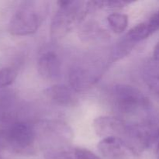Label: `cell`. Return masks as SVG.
Here are the masks:
<instances>
[{"instance_id":"obj_1","label":"cell","mask_w":159,"mask_h":159,"mask_svg":"<svg viewBox=\"0 0 159 159\" xmlns=\"http://www.w3.org/2000/svg\"><path fill=\"white\" fill-rule=\"evenodd\" d=\"M48 9L49 6L47 2H23L9 21V33L13 36H26L34 34L44 20Z\"/></svg>"},{"instance_id":"obj_2","label":"cell","mask_w":159,"mask_h":159,"mask_svg":"<svg viewBox=\"0 0 159 159\" xmlns=\"http://www.w3.org/2000/svg\"><path fill=\"white\" fill-rule=\"evenodd\" d=\"M58 4L59 9L54 15L51 26V34L54 38H61L66 35L91 7L89 2L60 1Z\"/></svg>"},{"instance_id":"obj_3","label":"cell","mask_w":159,"mask_h":159,"mask_svg":"<svg viewBox=\"0 0 159 159\" xmlns=\"http://www.w3.org/2000/svg\"><path fill=\"white\" fill-rule=\"evenodd\" d=\"M159 137V127L152 122L145 124H129L122 140L130 153L140 155L152 144Z\"/></svg>"},{"instance_id":"obj_4","label":"cell","mask_w":159,"mask_h":159,"mask_svg":"<svg viewBox=\"0 0 159 159\" xmlns=\"http://www.w3.org/2000/svg\"><path fill=\"white\" fill-rule=\"evenodd\" d=\"M36 139L35 129L24 122L14 123L3 134L4 144L12 152L20 155H32L35 153Z\"/></svg>"},{"instance_id":"obj_5","label":"cell","mask_w":159,"mask_h":159,"mask_svg":"<svg viewBox=\"0 0 159 159\" xmlns=\"http://www.w3.org/2000/svg\"><path fill=\"white\" fill-rule=\"evenodd\" d=\"M114 107L123 115H131L140 110L148 109L150 102L146 96L135 87L117 85L113 89Z\"/></svg>"},{"instance_id":"obj_6","label":"cell","mask_w":159,"mask_h":159,"mask_svg":"<svg viewBox=\"0 0 159 159\" xmlns=\"http://www.w3.org/2000/svg\"><path fill=\"white\" fill-rule=\"evenodd\" d=\"M93 126L97 136L100 138L115 137L122 139L127 124L116 117L99 116L94 120Z\"/></svg>"},{"instance_id":"obj_7","label":"cell","mask_w":159,"mask_h":159,"mask_svg":"<svg viewBox=\"0 0 159 159\" xmlns=\"http://www.w3.org/2000/svg\"><path fill=\"white\" fill-rule=\"evenodd\" d=\"M97 148L107 159H126L130 153L123 140L115 137L102 138Z\"/></svg>"},{"instance_id":"obj_8","label":"cell","mask_w":159,"mask_h":159,"mask_svg":"<svg viewBox=\"0 0 159 159\" xmlns=\"http://www.w3.org/2000/svg\"><path fill=\"white\" fill-rule=\"evenodd\" d=\"M98 77L90 70L83 67L71 68L68 75L71 88L75 92H84L89 89L96 82Z\"/></svg>"},{"instance_id":"obj_9","label":"cell","mask_w":159,"mask_h":159,"mask_svg":"<svg viewBox=\"0 0 159 159\" xmlns=\"http://www.w3.org/2000/svg\"><path fill=\"white\" fill-rule=\"evenodd\" d=\"M37 67L39 74L46 79H53L58 77L61 68L58 57L52 52L42 54L37 61Z\"/></svg>"},{"instance_id":"obj_10","label":"cell","mask_w":159,"mask_h":159,"mask_svg":"<svg viewBox=\"0 0 159 159\" xmlns=\"http://www.w3.org/2000/svg\"><path fill=\"white\" fill-rule=\"evenodd\" d=\"M43 93L50 100L60 106L73 105L75 100L73 89L66 85H54L45 89Z\"/></svg>"},{"instance_id":"obj_11","label":"cell","mask_w":159,"mask_h":159,"mask_svg":"<svg viewBox=\"0 0 159 159\" xmlns=\"http://www.w3.org/2000/svg\"><path fill=\"white\" fill-rule=\"evenodd\" d=\"M152 34V32L151 31L147 22H145L134 26L124 37L129 42L135 45L138 42L150 37Z\"/></svg>"},{"instance_id":"obj_12","label":"cell","mask_w":159,"mask_h":159,"mask_svg":"<svg viewBox=\"0 0 159 159\" xmlns=\"http://www.w3.org/2000/svg\"><path fill=\"white\" fill-rule=\"evenodd\" d=\"M144 79L150 91L159 99V65L158 64L154 62L145 74Z\"/></svg>"},{"instance_id":"obj_13","label":"cell","mask_w":159,"mask_h":159,"mask_svg":"<svg viewBox=\"0 0 159 159\" xmlns=\"http://www.w3.org/2000/svg\"><path fill=\"white\" fill-rule=\"evenodd\" d=\"M107 22L113 33L121 34L127 29L128 17L125 14L112 13L107 17Z\"/></svg>"},{"instance_id":"obj_14","label":"cell","mask_w":159,"mask_h":159,"mask_svg":"<svg viewBox=\"0 0 159 159\" xmlns=\"http://www.w3.org/2000/svg\"><path fill=\"white\" fill-rule=\"evenodd\" d=\"M134 44L129 42L125 38H123L120 42H118L114 47L112 52V58L113 61H118L127 56L131 51Z\"/></svg>"},{"instance_id":"obj_15","label":"cell","mask_w":159,"mask_h":159,"mask_svg":"<svg viewBox=\"0 0 159 159\" xmlns=\"http://www.w3.org/2000/svg\"><path fill=\"white\" fill-rule=\"evenodd\" d=\"M17 77V71L12 68L0 69V88L10 85Z\"/></svg>"},{"instance_id":"obj_16","label":"cell","mask_w":159,"mask_h":159,"mask_svg":"<svg viewBox=\"0 0 159 159\" xmlns=\"http://www.w3.org/2000/svg\"><path fill=\"white\" fill-rule=\"evenodd\" d=\"M94 7L108 9H117L124 7L128 2L122 1H93L90 2Z\"/></svg>"},{"instance_id":"obj_17","label":"cell","mask_w":159,"mask_h":159,"mask_svg":"<svg viewBox=\"0 0 159 159\" xmlns=\"http://www.w3.org/2000/svg\"><path fill=\"white\" fill-rule=\"evenodd\" d=\"M72 152L73 159H100L94 153L85 148H77L72 149Z\"/></svg>"},{"instance_id":"obj_18","label":"cell","mask_w":159,"mask_h":159,"mask_svg":"<svg viewBox=\"0 0 159 159\" xmlns=\"http://www.w3.org/2000/svg\"><path fill=\"white\" fill-rule=\"evenodd\" d=\"M149 28H150L152 34L156 32L157 30H159V11L155 12L150 19L147 22Z\"/></svg>"},{"instance_id":"obj_19","label":"cell","mask_w":159,"mask_h":159,"mask_svg":"<svg viewBox=\"0 0 159 159\" xmlns=\"http://www.w3.org/2000/svg\"><path fill=\"white\" fill-rule=\"evenodd\" d=\"M155 155H156L157 159H159V137L156 142V150H155Z\"/></svg>"}]
</instances>
